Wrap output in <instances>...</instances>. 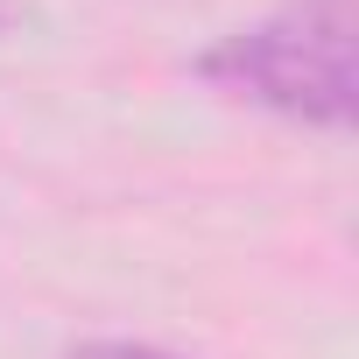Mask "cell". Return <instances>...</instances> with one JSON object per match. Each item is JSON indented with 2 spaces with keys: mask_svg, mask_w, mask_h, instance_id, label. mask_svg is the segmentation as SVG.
<instances>
[{
  "mask_svg": "<svg viewBox=\"0 0 359 359\" xmlns=\"http://www.w3.org/2000/svg\"><path fill=\"white\" fill-rule=\"evenodd\" d=\"M71 359H176V352H155V345H127V338H113V345H85V352H71Z\"/></svg>",
  "mask_w": 359,
  "mask_h": 359,
  "instance_id": "cell-2",
  "label": "cell"
},
{
  "mask_svg": "<svg viewBox=\"0 0 359 359\" xmlns=\"http://www.w3.org/2000/svg\"><path fill=\"white\" fill-rule=\"evenodd\" d=\"M0 22H8V8H0Z\"/></svg>",
  "mask_w": 359,
  "mask_h": 359,
  "instance_id": "cell-3",
  "label": "cell"
},
{
  "mask_svg": "<svg viewBox=\"0 0 359 359\" xmlns=\"http://www.w3.org/2000/svg\"><path fill=\"white\" fill-rule=\"evenodd\" d=\"M359 8L352 0H289V8L219 36L198 57V78L254 113L345 134L359 113Z\"/></svg>",
  "mask_w": 359,
  "mask_h": 359,
  "instance_id": "cell-1",
  "label": "cell"
}]
</instances>
